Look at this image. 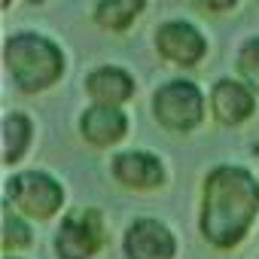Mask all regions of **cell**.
<instances>
[{
  "label": "cell",
  "instance_id": "obj_1",
  "mask_svg": "<svg viewBox=\"0 0 259 259\" xmlns=\"http://www.w3.org/2000/svg\"><path fill=\"white\" fill-rule=\"evenodd\" d=\"M259 213V180L238 165H217L201 186L198 229L207 244L232 250L250 232Z\"/></svg>",
  "mask_w": 259,
  "mask_h": 259
},
{
  "label": "cell",
  "instance_id": "obj_11",
  "mask_svg": "<svg viewBox=\"0 0 259 259\" xmlns=\"http://www.w3.org/2000/svg\"><path fill=\"white\" fill-rule=\"evenodd\" d=\"M85 92L95 104H110V107H122L135 98V79L122 67H98L85 76Z\"/></svg>",
  "mask_w": 259,
  "mask_h": 259
},
{
  "label": "cell",
  "instance_id": "obj_13",
  "mask_svg": "<svg viewBox=\"0 0 259 259\" xmlns=\"http://www.w3.org/2000/svg\"><path fill=\"white\" fill-rule=\"evenodd\" d=\"M31 135H34V128H31V116L25 113H10L4 119V162L7 165H16L19 159H25L28 147H31Z\"/></svg>",
  "mask_w": 259,
  "mask_h": 259
},
{
  "label": "cell",
  "instance_id": "obj_8",
  "mask_svg": "<svg viewBox=\"0 0 259 259\" xmlns=\"http://www.w3.org/2000/svg\"><path fill=\"white\" fill-rule=\"evenodd\" d=\"M113 180L125 189L135 192H150L165 183V165L159 156L144 153V150H128L113 159Z\"/></svg>",
  "mask_w": 259,
  "mask_h": 259
},
{
  "label": "cell",
  "instance_id": "obj_2",
  "mask_svg": "<svg viewBox=\"0 0 259 259\" xmlns=\"http://www.w3.org/2000/svg\"><path fill=\"white\" fill-rule=\"evenodd\" d=\"M4 61L16 89L25 95H40L52 89L64 73L61 49L40 34H13L4 49Z\"/></svg>",
  "mask_w": 259,
  "mask_h": 259
},
{
  "label": "cell",
  "instance_id": "obj_9",
  "mask_svg": "<svg viewBox=\"0 0 259 259\" xmlns=\"http://www.w3.org/2000/svg\"><path fill=\"white\" fill-rule=\"evenodd\" d=\"M79 135L92 147H113L128 135V116L122 113V107L92 104L79 116Z\"/></svg>",
  "mask_w": 259,
  "mask_h": 259
},
{
  "label": "cell",
  "instance_id": "obj_4",
  "mask_svg": "<svg viewBox=\"0 0 259 259\" xmlns=\"http://www.w3.org/2000/svg\"><path fill=\"white\" fill-rule=\"evenodd\" d=\"M153 116L168 132H195L204 119L201 89L189 79H171L153 95Z\"/></svg>",
  "mask_w": 259,
  "mask_h": 259
},
{
  "label": "cell",
  "instance_id": "obj_3",
  "mask_svg": "<svg viewBox=\"0 0 259 259\" xmlns=\"http://www.w3.org/2000/svg\"><path fill=\"white\" fill-rule=\"evenodd\" d=\"M7 204L28 220H52L64 204V189L46 171H22L7 183Z\"/></svg>",
  "mask_w": 259,
  "mask_h": 259
},
{
  "label": "cell",
  "instance_id": "obj_16",
  "mask_svg": "<svg viewBox=\"0 0 259 259\" xmlns=\"http://www.w3.org/2000/svg\"><path fill=\"white\" fill-rule=\"evenodd\" d=\"M192 4L204 13H229L238 7V0H192Z\"/></svg>",
  "mask_w": 259,
  "mask_h": 259
},
{
  "label": "cell",
  "instance_id": "obj_10",
  "mask_svg": "<svg viewBox=\"0 0 259 259\" xmlns=\"http://www.w3.org/2000/svg\"><path fill=\"white\" fill-rule=\"evenodd\" d=\"M210 107H213V116L217 122L223 125H241L253 116L256 110V98H253V89L247 82H238V79H220L210 92Z\"/></svg>",
  "mask_w": 259,
  "mask_h": 259
},
{
  "label": "cell",
  "instance_id": "obj_15",
  "mask_svg": "<svg viewBox=\"0 0 259 259\" xmlns=\"http://www.w3.org/2000/svg\"><path fill=\"white\" fill-rule=\"evenodd\" d=\"M238 73H241V79L259 95V37H250V40H244V46L238 49Z\"/></svg>",
  "mask_w": 259,
  "mask_h": 259
},
{
  "label": "cell",
  "instance_id": "obj_17",
  "mask_svg": "<svg viewBox=\"0 0 259 259\" xmlns=\"http://www.w3.org/2000/svg\"><path fill=\"white\" fill-rule=\"evenodd\" d=\"M10 4H13V0H4V7H10Z\"/></svg>",
  "mask_w": 259,
  "mask_h": 259
},
{
  "label": "cell",
  "instance_id": "obj_14",
  "mask_svg": "<svg viewBox=\"0 0 259 259\" xmlns=\"http://www.w3.org/2000/svg\"><path fill=\"white\" fill-rule=\"evenodd\" d=\"M34 235L25 223V217L19 210H13L7 201H4V250L13 253V250H22V247H31Z\"/></svg>",
  "mask_w": 259,
  "mask_h": 259
},
{
  "label": "cell",
  "instance_id": "obj_19",
  "mask_svg": "<svg viewBox=\"0 0 259 259\" xmlns=\"http://www.w3.org/2000/svg\"><path fill=\"white\" fill-rule=\"evenodd\" d=\"M7 259H13V256H7Z\"/></svg>",
  "mask_w": 259,
  "mask_h": 259
},
{
  "label": "cell",
  "instance_id": "obj_7",
  "mask_svg": "<svg viewBox=\"0 0 259 259\" xmlns=\"http://www.w3.org/2000/svg\"><path fill=\"white\" fill-rule=\"evenodd\" d=\"M156 49L165 61L171 64H180V67H192L204 58L207 52V43L201 37V31L189 22H165L159 25L156 31Z\"/></svg>",
  "mask_w": 259,
  "mask_h": 259
},
{
  "label": "cell",
  "instance_id": "obj_20",
  "mask_svg": "<svg viewBox=\"0 0 259 259\" xmlns=\"http://www.w3.org/2000/svg\"><path fill=\"white\" fill-rule=\"evenodd\" d=\"M256 4H259V0H256Z\"/></svg>",
  "mask_w": 259,
  "mask_h": 259
},
{
  "label": "cell",
  "instance_id": "obj_6",
  "mask_svg": "<svg viewBox=\"0 0 259 259\" xmlns=\"http://www.w3.org/2000/svg\"><path fill=\"white\" fill-rule=\"evenodd\" d=\"M122 250L128 259H174L177 241L165 223L153 217H141L125 229Z\"/></svg>",
  "mask_w": 259,
  "mask_h": 259
},
{
  "label": "cell",
  "instance_id": "obj_5",
  "mask_svg": "<svg viewBox=\"0 0 259 259\" xmlns=\"http://www.w3.org/2000/svg\"><path fill=\"white\" fill-rule=\"evenodd\" d=\"M101 241H104L101 213H95V210H73L58 226L55 253H58V259H92L101 250Z\"/></svg>",
  "mask_w": 259,
  "mask_h": 259
},
{
  "label": "cell",
  "instance_id": "obj_18",
  "mask_svg": "<svg viewBox=\"0 0 259 259\" xmlns=\"http://www.w3.org/2000/svg\"><path fill=\"white\" fill-rule=\"evenodd\" d=\"M31 4H43V0H31Z\"/></svg>",
  "mask_w": 259,
  "mask_h": 259
},
{
  "label": "cell",
  "instance_id": "obj_12",
  "mask_svg": "<svg viewBox=\"0 0 259 259\" xmlns=\"http://www.w3.org/2000/svg\"><path fill=\"white\" fill-rule=\"evenodd\" d=\"M147 10V0H98L95 4V22L104 28V31H128L138 19L141 13Z\"/></svg>",
  "mask_w": 259,
  "mask_h": 259
}]
</instances>
